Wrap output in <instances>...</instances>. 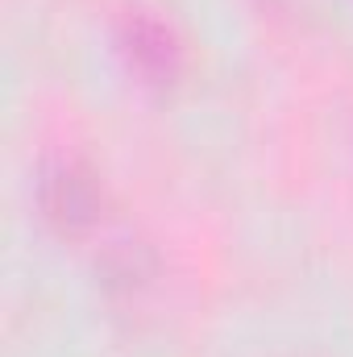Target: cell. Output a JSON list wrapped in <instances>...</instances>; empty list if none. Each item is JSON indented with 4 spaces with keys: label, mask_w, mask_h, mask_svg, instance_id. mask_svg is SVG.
I'll list each match as a JSON object with an SVG mask.
<instances>
[{
    "label": "cell",
    "mask_w": 353,
    "mask_h": 357,
    "mask_svg": "<svg viewBox=\"0 0 353 357\" xmlns=\"http://www.w3.org/2000/svg\"><path fill=\"white\" fill-rule=\"evenodd\" d=\"M38 199H42L46 216L59 229H67V233L88 229V225H96V216H100V191H96V183L80 167H71V162H54V167L42 171Z\"/></svg>",
    "instance_id": "6da1fadb"
},
{
    "label": "cell",
    "mask_w": 353,
    "mask_h": 357,
    "mask_svg": "<svg viewBox=\"0 0 353 357\" xmlns=\"http://www.w3.org/2000/svg\"><path fill=\"white\" fill-rule=\"evenodd\" d=\"M129 46H133V63H137L142 71H154V75L167 71V75H171V67H175V46H171V33H167L163 25L137 21Z\"/></svg>",
    "instance_id": "7a4b0ae2"
}]
</instances>
